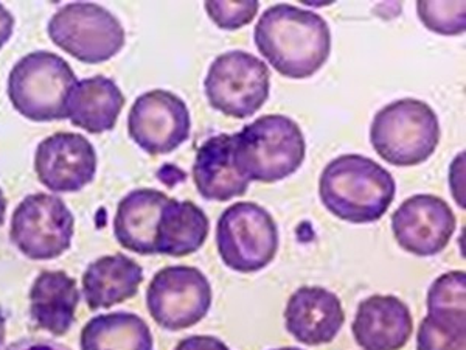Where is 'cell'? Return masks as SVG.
Returning a JSON list of instances; mask_svg holds the SVG:
<instances>
[{
    "instance_id": "1",
    "label": "cell",
    "mask_w": 466,
    "mask_h": 350,
    "mask_svg": "<svg viewBox=\"0 0 466 350\" xmlns=\"http://www.w3.org/2000/svg\"><path fill=\"white\" fill-rule=\"evenodd\" d=\"M255 46L279 74L305 80L318 74L331 54L329 22L314 11L279 4L263 11Z\"/></svg>"
},
{
    "instance_id": "2",
    "label": "cell",
    "mask_w": 466,
    "mask_h": 350,
    "mask_svg": "<svg viewBox=\"0 0 466 350\" xmlns=\"http://www.w3.org/2000/svg\"><path fill=\"white\" fill-rule=\"evenodd\" d=\"M397 182L382 165L360 154L329 160L319 180V197L334 217L351 224L380 221L392 206Z\"/></svg>"
},
{
    "instance_id": "3",
    "label": "cell",
    "mask_w": 466,
    "mask_h": 350,
    "mask_svg": "<svg viewBox=\"0 0 466 350\" xmlns=\"http://www.w3.org/2000/svg\"><path fill=\"white\" fill-rule=\"evenodd\" d=\"M307 156V142L296 120L269 114L233 134L232 162L248 180L274 184L294 175Z\"/></svg>"
},
{
    "instance_id": "4",
    "label": "cell",
    "mask_w": 466,
    "mask_h": 350,
    "mask_svg": "<svg viewBox=\"0 0 466 350\" xmlns=\"http://www.w3.org/2000/svg\"><path fill=\"white\" fill-rule=\"evenodd\" d=\"M439 117L426 101L401 98L373 117L370 142L378 156L395 167L423 164L440 142Z\"/></svg>"
},
{
    "instance_id": "5",
    "label": "cell",
    "mask_w": 466,
    "mask_h": 350,
    "mask_svg": "<svg viewBox=\"0 0 466 350\" xmlns=\"http://www.w3.org/2000/svg\"><path fill=\"white\" fill-rule=\"evenodd\" d=\"M76 75L59 55L37 50L19 59L8 75V98L32 122L67 118V100Z\"/></svg>"
},
{
    "instance_id": "6",
    "label": "cell",
    "mask_w": 466,
    "mask_h": 350,
    "mask_svg": "<svg viewBox=\"0 0 466 350\" xmlns=\"http://www.w3.org/2000/svg\"><path fill=\"white\" fill-rule=\"evenodd\" d=\"M215 239L224 265L241 274L265 270L276 259L280 244L274 217L250 201L235 202L221 213Z\"/></svg>"
},
{
    "instance_id": "7",
    "label": "cell",
    "mask_w": 466,
    "mask_h": 350,
    "mask_svg": "<svg viewBox=\"0 0 466 350\" xmlns=\"http://www.w3.org/2000/svg\"><path fill=\"white\" fill-rule=\"evenodd\" d=\"M47 33L56 47L86 64L106 63L127 44L118 17L87 2L61 6L48 21Z\"/></svg>"
},
{
    "instance_id": "8",
    "label": "cell",
    "mask_w": 466,
    "mask_h": 350,
    "mask_svg": "<svg viewBox=\"0 0 466 350\" xmlns=\"http://www.w3.org/2000/svg\"><path fill=\"white\" fill-rule=\"evenodd\" d=\"M204 89L213 109L233 118H248L269 98V67L249 52L230 50L210 64Z\"/></svg>"
},
{
    "instance_id": "9",
    "label": "cell",
    "mask_w": 466,
    "mask_h": 350,
    "mask_svg": "<svg viewBox=\"0 0 466 350\" xmlns=\"http://www.w3.org/2000/svg\"><path fill=\"white\" fill-rule=\"evenodd\" d=\"M75 217L67 204L50 193L24 198L11 217L10 240L30 261H55L70 250Z\"/></svg>"
},
{
    "instance_id": "10",
    "label": "cell",
    "mask_w": 466,
    "mask_h": 350,
    "mask_svg": "<svg viewBox=\"0 0 466 350\" xmlns=\"http://www.w3.org/2000/svg\"><path fill=\"white\" fill-rule=\"evenodd\" d=\"M210 281L195 266H165L147 290V308L154 323L170 332L201 323L212 307Z\"/></svg>"
},
{
    "instance_id": "11",
    "label": "cell",
    "mask_w": 466,
    "mask_h": 350,
    "mask_svg": "<svg viewBox=\"0 0 466 350\" xmlns=\"http://www.w3.org/2000/svg\"><path fill=\"white\" fill-rule=\"evenodd\" d=\"M191 117L186 101L175 92L154 89L134 101L127 133L151 156L170 154L190 138Z\"/></svg>"
},
{
    "instance_id": "12",
    "label": "cell",
    "mask_w": 466,
    "mask_h": 350,
    "mask_svg": "<svg viewBox=\"0 0 466 350\" xmlns=\"http://www.w3.org/2000/svg\"><path fill=\"white\" fill-rule=\"evenodd\" d=\"M456 226L450 204L428 193L408 198L392 215L393 237L400 248L419 257H432L445 251Z\"/></svg>"
},
{
    "instance_id": "13",
    "label": "cell",
    "mask_w": 466,
    "mask_h": 350,
    "mask_svg": "<svg viewBox=\"0 0 466 350\" xmlns=\"http://www.w3.org/2000/svg\"><path fill=\"white\" fill-rule=\"evenodd\" d=\"M96 162V147L83 134L56 133L37 145L35 173L48 190L74 193L94 180Z\"/></svg>"
},
{
    "instance_id": "14",
    "label": "cell",
    "mask_w": 466,
    "mask_h": 350,
    "mask_svg": "<svg viewBox=\"0 0 466 350\" xmlns=\"http://www.w3.org/2000/svg\"><path fill=\"white\" fill-rule=\"evenodd\" d=\"M351 332L360 349L401 350L412 336L410 308L392 294L366 297L358 305Z\"/></svg>"
},
{
    "instance_id": "15",
    "label": "cell",
    "mask_w": 466,
    "mask_h": 350,
    "mask_svg": "<svg viewBox=\"0 0 466 350\" xmlns=\"http://www.w3.org/2000/svg\"><path fill=\"white\" fill-rule=\"evenodd\" d=\"M345 323L339 297L323 287H300L285 308V327L305 345H329Z\"/></svg>"
},
{
    "instance_id": "16",
    "label": "cell",
    "mask_w": 466,
    "mask_h": 350,
    "mask_svg": "<svg viewBox=\"0 0 466 350\" xmlns=\"http://www.w3.org/2000/svg\"><path fill=\"white\" fill-rule=\"evenodd\" d=\"M28 301L30 318L37 329L64 336L76 319L80 290L66 271H43L33 281Z\"/></svg>"
},
{
    "instance_id": "17",
    "label": "cell",
    "mask_w": 466,
    "mask_h": 350,
    "mask_svg": "<svg viewBox=\"0 0 466 350\" xmlns=\"http://www.w3.org/2000/svg\"><path fill=\"white\" fill-rule=\"evenodd\" d=\"M233 134L207 139L198 149L193 164V180L207 201L224 202L243 197L250 180L235 170L232 162Z\"/></svg>"
},
{
    "instance_id": "18",
    "label": "cell",
    "mask_w": 466,
    "mask_h": 350,
    "mask_svg": "<svg viewBox=\"0 0 466 350\" xmlns=\"http://www.w3.org/2000/svg\"><path fill=\"white\" fill-rule=\"evenodd\" d=\"M144 268L131 257L103 255L83 274V296L90 310H106L136 296L144 283Z\"/></svg>"
},
{
    "instance_id": "19",
    "label": "cell",
    "mask_w": 466,
    "mask_h": 350,
    "mask_svg": "<svg viewBox=\"0 0 466 350\" xmlns=\"http://www.w3.org/2000/svg\"><path fill=\"white\" fill-rule=\"evenodd\" d=\"M168 197L156 189H136L118 202L114 217V237L127 251L156 254V228Z\"/></svg>"
},
{
    "instance_id": "20",
    "label": "cell",
    "mask_w": 466,
    "mask_h": 350,
    "mask_svg": "<svg viewBox=\"0 0 466 350\" xmlns=\"http://www.w3.org/2000/svg\"><path fill=\"white\" fill-rule=\"evenodd\" d=\"M125 107V96L116 81L96 75L76 81L67 100V118L90 134L114 129Z\"/></svg>"
},
{
    "instance_id": "21",
    "label": "cell",
    "mask_w": 466,
    "mask_h": 350,
    "mask_svg": "<svg viewBox=\"0 0 466 350\" xmlns=\"http://www.w3.org/2000/svg\"><path fill=\"white\" fill-rule=\"evenodd\" d=\"M210 232L206 212L195 202L168 198L156 228V254L187 257L201 250Z\"/></svg>"
},
{
    "instance_id": "22",
    "label": "cell",
    "mask_w": 466,
    "mask_h": 350,
    "mask_svg": "<svg viewBox=\"0 0 466 350\" xmlns=\"http://www.w3.org/2000/svg\"><path fill=\"white\" fill-rule=\"evenodd\" d=\"M81 350H154L148 324L131 312L98 314L81 329Z\"/></svg>"
},
{
    "instance_id": "23",
    "label": "cell",
    "mask_w": 466,
    "mask_h": 350,
    "mask_svg": "<svg viewBox=\"0 0 466 350\" xmlns=\"http://www.w3.org/2000/svg\"><path fill=\"white\" fill-rule=\"evenodd\" d=\"M417 350H466V308H430L420 324Z\"/></svg>"
},
{
    "instance_id": "24",
    "label": "cell",
    "mask_w": 466,
    "mask_h": 350,
    "mask_svg": "<svg viewBox=\"0 0 466 350\" xmlns=\"http://www.w3.org/2000/svg\"><path fill=\"white\" fill-rule=\"evenodd\" d=\"M417 13L431 32L443 36H457L465 32V2H419Z\"/></svg>"
},
{
    "instance_id": "25",
    "label": "cell",
    "mask_w": 466,
    "mask_h": 350,
    "mask_svg": "<svg viewBox=\"0 0 466 350\" xmlns=\"http://www.w3.org/2000/svg\"><path fill=\"white\" fill-rule=\"evenodd\" d=\"M426 305L430 308H466V273L450 271L431 285Z\"/></svg>"
},
{
    "instance_id": "26",
    "label": "cell",
    "mask_w": 466,
    "mask_h": 350,
    "mask_svg": "<svg viewBox=\"0 0 466 350\" xmlns=\"http://www.w3.org/2000/svg\"><path fill=\"white\" fill-rule=\"evenodd\" d=\"M207 15L213 24L221 30H238L254 21L260 10L257 0L244 2H206Z\"/></svg>"
},
{
    "instance_id": "27",
    "label": "cell",
    "mask_w": 466,
    "mask_h": 350,
    "mask_svg": "<svg viewBox=\"0 0 466 350\" xmlns=\"http://www.w3.org/2000/svg\"><path fill=\"white\" fill-rule=\"evenodd\" d=\"M175 350H230L228 345L217 336L210 335H191L188 338L179 341Z\"/></svg>"
},
{
    "instance_id": "28",
    "label": "cell",
    "mask_w": 466,
    "mask_h": 350,
    "mask_svg": "<svg viewBox=\"0 0 466 350\" xmlns=\"http://www.w3.org/2000/svg\"><path fill=\"white\" fill-rule=\"evenodd\" d=\"M0 350H72L69 345H61L58 341L46 340V338H21Z\"/></svg>"
},
{
    "instance_id": "29",
    "label": "cell",
    "mask_w": 466,
    "mask_h": 350,
    "mask_svg": "<svg viewBox=\"0 0 466 350\" xmlns=\"http://www.w3.org/2000/svg\"><path fill=\"white\" fill-rule=\"evenodd\" d=\"M15 32V17L5 5L0 4V50L4 48Z\"/></svg>"
},
{
    "instance_id": "30",
    "label": "cell",
    "mask_w": 466,
    "mask_h": 350,
    "mask_svg": "<svg viewBox=\"0 0 466 350\" xmlns=\"http://www.w3.org/2000/svg\"><path fill=\"white\" fill-rule=\"evenodd\" d=\"M6 207H8V201H6L5 193L0 189V226L5 223Z\"/></svg>"
},
{
    "instance_id": "31",
    "label": "cell",
    "mask_w": 466,
    "mask_h": 350,
    "mask_svg": "<svg viewBox=\"0 0 466 350\" xmlns=\"http://www.w3.org/2000/svg\"><path fill=\"white\" fill-rule=\"evenodd\" d=\"M6 338V318L5 314H4V310L0 308V349H2V345L5 343Z\"/></svg>"
},
{
    "instance_id": "32",
    "label": "cell",
    "mask_w": 466,
    "mask_h": 350,
    "mask_svg": "<svg viewBox=\"0 0 466 350\" xmlns=\"http://www.w3.org/2000/svg\"><path fill=\"white\" fill-rule=\"evenodd\" d=\"M272 350H302V349H299V347H280V349H272Z\"/></svg>"
}]
</instances>
